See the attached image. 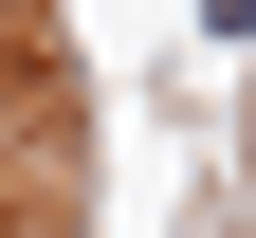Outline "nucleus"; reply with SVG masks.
I'll list each match as a JSON object with an SVG mask.
<instances>
[{
    "label": "nucleus",
    "instance_id": "1",
    "mask_svg": "<svg viewBox=\"0 0 256 238\" xmlns=\"http://www.w3.org/2000/svg\"><path fill=\"white\" fill-rule=\"evenodd\" d=\"M0 55H18V37H0Z\"/></svg>",
    "mask_w": 256,
    "mask_h": 238
}]
</instances>
